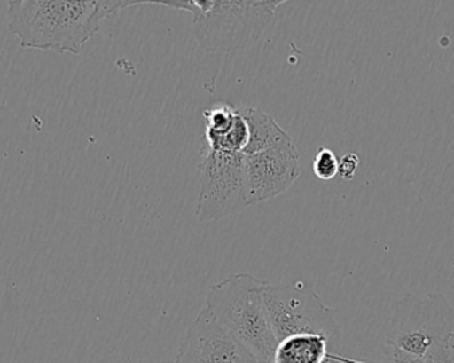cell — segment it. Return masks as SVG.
<instances>
[{"instance_id":"9c48e42d","label":"cell","mask_w":454,"mask_h":363,"mask_svg":"<svg viewBox=\"0 0 454 363\" xmlns=\"http://www.w3.org/2000/svg\"><path fill=\"white\" fill-rule=\"evenodd\" d=\"M330 341L322 335H301L278 343L272 363H365L344 359L328 351Z\"/></svg>"},{"instance_id":"5b68a950","label":"cell","mask_w":454,"mask_h":363,"mask_svg":"<svg viewBox=\"0 0 454 363\" xmlns=\"http://www.w3.org/2000/svg\"><path fill=\"white\" fill-rule=\"evenodd\" d=\"M264 306L277 343L301 335H322L331 343L340 335L333 309L301 282L269 284L264 290Z\"/></svg>"},{"instance_id":"52a82bcc","label":"cell","mask_w":454,"mask_h":363,"mask_svg":"<svg viewBox=\"0 0 454 363\" xmlns=\"http://www.w3.org/2000/svg\"><path fill=\"white\" fill-rule=\"evenodd\" d=\"M242 157L250 205L285 193L301 176V154L291 138Z\"/></svg>"},{"instance_id":"8fae6325","label":"cell","mask_w":454,"mask_h":363,"mask_svg":"<svg viewBox=\"0 0 454 363\" xmlns=\"http://www.w3.org/2000/svg\"><path fill=\"white\" fill-rule=\"evenodd\" d=\"M312 170L320 180H331L339 173L338 157L331 149L322 146L317 149V156L312 162Z\"/></svg>"},{"instance_id":"7c38bea8","label":"cell","mask_w":454,"mask_h":363,"mask_svg":"<svg viewBox=\"0 0 454 363\" xmlns=\"http://www.w3.org/2000/svg\"><path fill=\"white\" fill-rule=\"evenodd\" d=\"M423 363H454V335L432 346Z\"/></svg>"},{"instance_id":"277c9868","label":"cell","mask_w":454,"mask_h":363,"mask_svg":"<svg viewBox=\"0 0 454 363\" xmlns=\"http://www.w3.org/2000/svg\"><path fill=\"white\" fill-rule=\"evenodd\" d=\"M454 335V308L442 293H408L395 305L384 329L387 346L424 359L432 346Z\"/></svg>"},{"instance_id":"4fadbf2b","label":"cell","mask_w":454,"mask_h":363,"mask_svg":"<svg viewBox=\"0 0 454 363\" xmlns=\"http://www.w3.org/2000/svg\"><path fill=\"white\" fill-rule=\"evenodd\" d=\"M360 159L356 154H346L339 160V173L343 180H352L359 170Z\"/></svg>"},{"instance_id":"ba28073f","label":"cell","mask_w":454,"mask_h":363,"mask_svg":"<svg viewBox=\"0 0 454 363\" xmlns=\"http://www.w3.org/2000/svg\"><path fill=\"white\" fill-rule=\"evenodd\" d=\"M172 363H258L207 308L200 312Z\"/></svg>"},{"instance_id":"3957f363","label":"cell","mask_w":454,"mask_h":363,"mask_svg":"<svg viewBox=\"0 0 454 363\" xmlns=\"http://www.w3.org/2000/svg\"><path fill=\"white\" fill-rule=\"evenodd\" d=\"M283 0L223 2L196 0L194 35L207 52L229 53L253 47L266 31Z\"/></svg>"},{"instance_id":"6da1fadb","label":"cell","mask_w":454,"mask_h":363,"mask_svg":"<svg viewBox=\"0 0 454 363\" xmlns=\"http://www.w3.org/2000/svg\"><path fill=\"white\" fill-rule=\"evenodd\" d=\"M141 2L18 0L8 3V31L21 48L79 55L108 16Z\"/></svg>"},{"instance_id":"5bb4252c","label":"cell","mask_w":454,"mask_h":363,"mask_svg":"<svg viewBox=\"0 0 454 363\" xmlns=\"http://www.w3.org/2000/svg\"><path fill=\"white\" fill-rule=\"evenodd\" d=\"M386 357L388 363H423V359L410 356V354L397 351V349L391 348V346H387Z\"/></svg>"},{"instance_id":"30bf717a","label":"cell","mask_w":454,"mask_h":363,"mask_svg":"<svg viewBox=\"0 0 454 363\" xmlns=\"http://www.w3.org/2000/svg\"><path fill=\"white\" fill-rule=\"evenodd\" d=\"M239 114L245 119L248 130V141L242 154H253L275 146L290 138L286 130L275 122L274 117L255 107H240Z\"/></svg>"},{"instance_id":"8992f818","label":"cell","mask_w":454,"mask_h":363,"mask_svg":"<svg viewBox=\"0 0 454 363\" xmlns=\"http://www.w3.org/2000/svg\"><path fill=\"white\" fill-rule=\"evenodd\" d=\"M200 196L196 216L201 223L238 215L247 207L242 154L202 146L199 154Z\"/></svg>"},{"instance_id":"7a4b0ae2","label":"cell","mask_w":454,"mask_h":363,"mask_svg":"<svg viewBox=\"0 0 454 363\" xmlns=\"http://www.w3.org/2000/svg\"><path fill=\"white\" fill-rule=\"evenodd\" d=\"M267 287L269 282L251 274H231L210 288L205 304V308L258 363L274 362L278 345L264 306Z\"/></svg>"}]
</instances>
